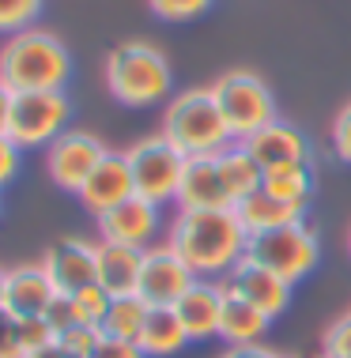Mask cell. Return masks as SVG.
<instances>
[{
  "instance_id": "28",
  "label": "cell",
  "mask_w": 351,
  "mask_h": 358,
  "mask_svg": "<svg viewBox=\"0 0 351 358\" xmlns=\"http://www.w3.org/2000/svg\"><path fill=\"white\" fill-rule=\"evenodd\" d=\"M151 15H159L163 23H189V19L204 15L212 8V0H148Z\"/></svg>"
},
{
  "instance_id": "31",
  "label": "cell",
  "mask_w": 351,
  "mask_h": 358,
  "mask_svg": "<svg viewBox=\"0 0 351 358\" xmlns=\"http://www.w3.org/2000/svg\"><path fill=\"white\" fill-rule=\"evenodd\" d=\"M57 343V332L46 324V317H31V321H19V351L31 355V351H42V347H53Z\"/></svg>"
},
{
  "instance_id": "35",
  "label": "cell",
  "mask_w": 351,
  "mask_h": 358,
  "mask_svg": "<svg viewBox=\"0 0 351 358\" xmlns=\"http://www.w3.org/2000/svg\"><path fill=\"white\" fill-rule=\"evenodd\" d=\"M0 358H23V351H19V321H12L4 309H0Z\"/></svg>"
},
{
  "instance_id": "16",
  "label": "cell",
  "mask_w": 351,
  "mask_h": 358,
  "mask_svg": "<svg viewBox=\"0 0 351 358\" xmlns=\"http://www.w3.org/2000/svg\"><path fill=\"white\" fill-rule=\"evenodd\" d=\"M178 211H200V208H234V196L227 189V178L219 170V151L216 155H193L185 162V178L178 189Z\"/></svg>"
},
{
  "instance_id": "10",
  "label": "cell",
  "mask_w": 351,
  "mask_h": 358,
  "mask_svg": "<svg viewBox=\"0 0 351 358\" xmlns=\"http://www.w3.org/2000/svg\"><path fill=\"white\" fill-rule=\"evenodd\" d=\"M197 283V275L189 272V264L174 253V249L163 241V245L144 249V264H140V287L136 294L144 298L151 309L155 306H178V298Z\"/></svg>"
},
{
  "instance_id": "22",
  "label": "cell",
  "mask_w": 351,
  "mask_h": 358,
  "mask_svg": "<svg viewBox=\"0 0 351 358\" xmlns=\"http://www.w3.org/2000/svg\"><path fill=\"white\" fill-rule=\"evenodd\" d=\"M234 211H238V219H242V227H246L249 238L253 234H268V230H280V227H291V222H302V208L268 196L265 189L246 196Z\"/></svg>"
},
{
  "instance_id": "23",
  "label": "cell",
  "mask_w": 351,
  "mask_h": 358,
  "mask_svg": "<svg viewBox=\"0 0 351 358\" xmlns=\"http://www.w3.org/2000/svg\"><path fill=\"white\" fill-rule=\"evenodd\" d=\"M219 170H223V178H227L234 208L246 196H253V192H261V185H265V170L257 166V159H253L242 143H230V148L219 151Z\"/></svg>"
},
{
  "instance_id": "5",
  "label": "cell",
  "mask_w": 351,
  "mask_h": 358,
  "mask_svg": "<svg viewBox=\"0 0 351 358\" xmlns=\"http://www.w3.org/2000/svg\"><path fill=\"white\" fill-rule=\"evenodd\" d=\"M223 117L234 143H246L253 132H261L265 124L276 121V99H272V87L249 69H230L212 83Z\"/></svg>"
},
{
  "instance_id": "13",
  "label": "cell",
  "mask_w": 351,
  "mask_h": 358,
  "mask_svg": "<svg viewBox=\"0 0 351 358\" xmlns=\"http://www.w3.org/2000/svg\"><path fill=\"white\" fill-rule=\"evenodd\" d=\"M223 287L230 290V294L246 298L253 309H261V313L268 317H280L291 302V283H284L276 272H268V268H261L257 260L242 257L238 264L230 268L227 275H223Z\"/></svg>"
},
{
  "instance_id": "18",
  "label": "cell",
  "mask_w": 351,
  "mask_h": 358,
  "mask_svg": "<svg viewBox=\"0 0 351 358\" xmlns=\"http://www.w3.org/2000/svg\"><path fill=\"white\" fill-rule=\"evenodd\" d=\"M174 313L181 317L189 340H212L219 336V313H223V279H197L185 294L178 298Z\"/></svg>"
},
{
  "instance_id": "15",
  "label": "cell",
  "mask_w": 351,
  "mask_h": 358,
  "mask_svg": "<svg viewBox=\"0 0 351 358\" xmlns=\"http://www.w3.org/2000/svg\"><path fill=\"white\" fill-rule=\"evenodd\" d=\"M80 204L91 211L95 219L106 215L110 208L125 204L129 196H136V185H132V170H129V159L125 151H106V159L91 170V178L83 181V189L76 192Z\"/></svg>"
},
{
  "instance_id": "9",
  "label": "cell",
  "mask_w": 351,
  "mask_h": 358,
  "mask_svg": "<svg viewBox=\"0 0 351 358\" xmlns=\"http://www.w3.org/2000/svg\"><path fill=\"white\" fill-rule=\"evenodd\" d=\"M106 143L87 129H68L61 132L50 148H46V173L53 178L57 189L80 192L83 181L91 178V170L106 159Z\"/></svg>"
},
{
  "instance_id": "33",
  "label": "cell",
  "mask_w": 351,
  "mask_h": 358,
  "mask_svg": "<svg viewBox=\"0 0 351 358\" xmlns=\"http://www.w3.org/2000/svg\"><path fill=\"white\" fill-rule=\"evenodd\" d=\"M46 324H50L57 336L68 332V328H76V309H72V298H68V294H57L53 302H50V309H46Z\"/></svg>"
},
{
  "instance_id": "6",
  "label": "cell",
  "mask_w": 351,
  "mask_h": 358,
  "mask_svg": "<svg viewBox=\"0 0 351 358\" xmlns=\"http://www.w3.org/2000/svg\"><path fill=\"white\" fill-rule=\"evenodd\" d=\"M129 170H132V185H136V196L151 200V204H174L178 200V189H181V178H185V155L174 148V143L155 132V136H144L136 140L129 151Z\"/></svg>"
},
{
  "instance_id": "4",
  "label": "cell",
  "mask_w": 351,
  "mask_h": 358,
  "mask_svg": "<svg viewBox=\"0 0 351 358\" xmlns=\"http://www.w3.org/2000/svg\"><path fill=\"white\" fill-rule=\"evenodd\" d=\"M163 136L178 148L185 159L193 155H216L223 148H230L234 136L227 129L212 87H189V91L174 94L170 106L163 110Z\"/></svg>"
},
{
  "instance_id": "17",
  "label": "cell",
  "mask_w": 351,
  "mask_h": 358,
  "mask_svg": "<svg viewBox=\"0 0 351 358\" xmlns=\"http://www.w3.org/2000/svg\"><path fill=\"white\" fill-rule=\"evenodd\" d=\"M261 170H276V166H295V162H310V143L302 136V129H295L291 121H272L261 132L242 143Z\"/></svg>"
},
{
  "instance_id": "40",
  "label": "cell",
  "mask_w": 351,
  "mask_h": 358,
  "mask_svg": "<svg viewBox=\"0 0 351 358\" xmlns=\"http://www.w3.org/2000/svg\"><path fill=\"white\" fill-rule=\"evenodd\" d=\"M4 275H8V268H0V302H4Z\"/></svg>"
},
{
  "instance_id": "24",
  "label": "cell",
  "mask_w": 351,
  "mask_h": 358,
  "mask_svg": "<svg viewBox=\"0 0 351 358\" xmlns=\"http://www.w3.org/2000/svg\"><path fill=\"white\" fill-rule=\"evenodd\" d=\"M268 196L284 200V204H295V208H306L310 192H314V166L310 162H295V166H276V170H265V185Z\"/></svg>"
},
{
  "instance_id": "7",
  "label": "cell",
  "mask_w": 351,
  "mask_h": 358,
  "mask_svg": "<svg viewBox=\"0 0 351 358\" xmlns=\"http://www.w3.org/2000/svg\"><path fill=\"white\" fill-rule=\"evenodd\" d=\"M317 253H321L317 234H314V227H306V219L291 222V227H280V230H268V234H253L246 245L249 260H257L261 268L276 272L291 287L314 272Z\"/></svg>"
},
{
  "instance_id": "25",
  "label": "cell",
  "mask_w": 351,
  "mask_h": 358,
  "mask_svg": "<svg viewBox=\"0 0 351 358\" xmlns=\"http://www.w3.org/2000/svg\"><path fill=\"white\" fill-rule=\"evenodd\" d=\"M151 306L144 302L140 294H125V298H113L110 309H106V321H102V336L110 340H129L136 343L144 332V321H148Z\"/></svg>"
},
{
  "instance_id": "36",
  "label": "cell",
  "mask_w": 351,
  "mask_h": 358,
  "mask_svg": "<svg viewBox=\"0 0 351 358\" xmlns=\"http://www.w3.org/2000/svg\"><path fill=\"white\" fill-rule=\"evenodd\" d=\"M19 155H23V151H19L15 143L8 140L4 132H0V189H4L8 181L19 173Z\"/></svg>"
},
{
  "instance_id": "3",
  "label": "cell",
  "mask_w": 351,
  "mask_h": 358,
  "mask_svg": "<svg viewBox=\"0 0 351 358\" xmlns=\"http://www.w3.org/2000/svg\"><path fill=\"white\" fill-rule=\"evenodd\" d=\"M170 61L159 45L129 38L106 53V87L121 106L129 110H148L170 94Z\"/></svg>"
},
{
  "instance_id": "11",
  "label": "cell",
  "mask_w": 351,
  "mask_h": 358,
  "mask_svg": "<svg viewBox=\"0 0 351 358\" xmlns=\"http://www.w3.org/2000/svg\"><path fill=\"white\" fill-rule=\"evenodd\" d=\"M42 268L50 272L53 287L61 294H76V290L91 287L99 275V241L87 238H61L46 249Z\"/></svg>"
},
{
  "instance_id": "34",
  "label": "cell",
  "mask_w": 351,
  "mask_h": 358,
  "mask_svg": "<svg viewBox=\"0 0 351 358\" xmlns=\"http://www.w3.org/2000/svg\"><path fill=\"white\" fill-rule=\"evenodd\" d=\"M91 358H148V355H144L136 343H129V340H110V336H102Z\"/></svg>"
},
{
  "instance_id": "27",
  "label": "cell",
  "mask_w": 351,
  "mask_h": 358,
  "mask_svg": "<svg viewBox=\"0 0 351 358\" xmlns=\"http://www.w3.org/2000/svg\"><path fill=\"white\" fill-rule=\"evenodd\" d=\"M46 0H0V34H19L38 23Z\"/></svg>"
},
{
  "instance_id": "20",
  "label": "cell",
  "mask_w": 351,
  "mask_h": 358,
  "mask_svg": "<svg viewBox=\"0 0 351 358\" xmlns=\"http://www.w3.org/2000/svg\"><path fill=\"white\" fill-rule=\"evenodd\" d=\"M268 332V317L261 309H253L246 298L230 294L223 287V313H219V340H227V347H246L261 343V336Z\"/></svg>"
},
{
  "instance_id": "42",
  "label": "cell",
  "mask_w": 351,
  "mask_h": 358,
  "mask_svg": "<svg viewBox=\"0 0 351 358\" xmlns=\"http://www.w3.org/2000/svg\"><path fill=\"white\" fill-rule=\"evenodd\" d=\"M280 358H287V355H280Z\"/></svg>"
},
{
  "instance_id": "29",
  "label": "cell",
  "mask_w": 351,
  "mask_h": 358,
  "mask_svg": "<svg viewBox=\"0 0 351 358\" xmlns=\"http://www.w3.org/2000/svg\"><path fill=\"white\" fill-rule=\"evenodd\" d=\"M99 340H102L99 328H83V324H76V328H68V332L57 336V347H61V355H64V358H91V355H95V347H99Z\"/></svg>"
},
{
  "instance_id": "32",
  "label": "cell",
  "mask_w": 351,
  "mask_h": 358,
  "mask_svg": "<svg viewBox=\"0 0 351 358\" xmlns=\"http://www.w3.org/2000/svg\"><path fill=\"white\" fill-rule=\"evenodd\" d=\"M333 148L340 155V162H347V166H351V102L340 106V113L333 121Z\"/></svg>"
},
{
  "instance_id": "38",
  "label": "cell",
  "mask_w": 351,
  "mask_h": 358,
  "mask_svg": "<svg viewBox=\"0 0 351 358\" xmlns=\"http://www.w3.org/2000/svg\"><path fill=\"white\" fill-rule=\"evenodd\" d=\"M12 99H15V91L0 83V132H8V117H12Z\"/></svg>"
},
{
  "instance_id": "41",
  "label": "cell",
  "mask_w": 351,
  "mask_h": 358,
  "mask_svg": "<svg viewBox=\"0 0 351 358\" xmlns=\"http://www.w3.org/2000/svg\"><path fill=\"white\" fill-rule=\"evenodd\" d=\"M347 253H351V230H347Z\"/></svg>"
},
{
  "instance_id": "2",
  "label": "cell",
  "mask_w": 351,
  "mask_h": 358,
  "mask_svg": "<svg viewBox=\"0 0 351 358\" xmlns=\"http://www.w3.org/2000/svg\"><path fill=\"white\" fill-rule=\"evenodd\" d=\"M72 76V57L68 45L53 31L27 27L19 34H8L0 45V83L23 91H64Z\"/></svg>"
},
{
  "instance_id": "1",
  "label": "cell",
  "mask_w": 351,
  "mask_h": 358,
  "mask_svg": "<svg viewBox=\"0 0 351 358\" xmlns=\"http://www.w3.org/2000/svg\"><path fill=\"white\" fill-rule=\"evenodd\" d=\"M167 245L189 264V272L197 279H223L246 257L249 234L234 208H200L174 215Z\"/></svg>"
},
{
  "instance_id": "19",
  "label": "cell",
  "mask_w": 351,
  "mask_h": 358,
  "mask_svg": "<svg viewBox=\"0 0 351 358\" xmlns=\"http://www.w3.org/2000/svg\"><path fill=\"white\" fill-rule=\"evenodd\" d=\"M140 264H144V249L99 241V275H95V283L110 298L136 294V287H140Z\"/></svg>"
},
{
  "instance_id": "21",
  "label": "cell",
  "mask_w": 351,
  "mask_h": 358,
  "mask_svg": "<svg viewBox=\"0 0 351 358\" xmlns=\"http://www.w3.org/2000/svg\"><path fill=\"white\" fill-rule=\"evenodd\" d=\"M189 340V332H185L181 317L174 313V306H155L148 313V321H144V332L140 340H136V347H140L148 358H170L178 355Z\"/></svg>"
},
{
  "instance_id": "12",
  "label": "cell",
  "mask_w": 351,
  "mask_h": 358,
  "mask_svg": "<svg viewBox=\"0 0 351 358\" xmlns=\"http://www.w3.org/2000/svg\"><path fill=\"white\" fill-rule=\"evenodd\" d=\"M57 294L61 290L53 287V279L42 268V260L38 264H15L4 275V302H0V309L12 321H31V317H46V309H50V302Z\"/></svg>"
},
{
  "instance_id": "37",
  "label": "cell",
  "mask_w": 351,
  "mask_h": 358,
  "mask_svg": "<svg viewBox=\"0 0 351 358\" xmlns=\"http://www.w3.org/2000/svg\"><path fill=\"white\" fill-rule=\"evenodd\" d=\"M219 358H280V355L265 343H246V347H227Z\"/></svg>"
},
{
  "instance_id": "39",
  "label": "cell",
  "mask_w": 351,
  "mask_h": 358,
  "mask_svg": "<svg viewBox=\"0 0 351 358\" xmlns=\"http://www.w3.org/2000/svg\"><path fill=\"white\" fill-rule=\"evenodd\" d=\"M23 358H64V355H61V347L53 343V347H42V351H31V355H23Z\"/></svg>"
},
{
  "instance_id": "26",
  "label": "cell",
  "mask_w": 351,
  "mask_h": 358,
  "mask_svg": "<svg viewBox=\"0 0 351 358\" xmlns=\"http://www.w3.org/2000/svg\"><path fill=\"white\" fill-rule=\"evenodd\" d=\"M68 298H72V309H76V324H83V328H99V332H102L106 309H110L113 298L106 294V290H102L99 283L83 287V290H76V294H68Z\"/></svg>"
},
{
  "instance_id": "14",
  "label": "cell",
  "mask_w": 351,
  "mask_h": 358,
  "mask_svg": "<svg viewBox=\"0 0 351 358\" xmlns=\"http://www.w3.org/2000/svg\"><path fill=\"white\" fill-rule=\"evenodd\" d=\"M155 234H159V204H151L144 196H129L125 204H117L106 215H99V241L151 249Z\"/></svg>"
},
{
  "instance_id": "30",
  "label": "cell",
  "mask_w": 351,
  "mask_h": 358,
  "mask_svg": "<svg viewBox=\"0 0 351 358\" xmlns=\"http://www.w3.org/2000/svg\"><path fill=\"white\" fill-rule=\"evenodd\" d=\"M321 358H351V309L340 313L321 336Z\"/></svg>"
},
{
  "instance_id": "8",
  "label": "cell",
  "mask_w": 351,
  "mask_h": 358,
  "mask_svg": "<svg viewBox=\"0 0 351 358\" xmlns=\"http://www.w3.org/2000/svg\"><path fill=\"white\" fill-rule=\"evenodd\" d=\"M68 117H72V102L64 91H23L12 99V117H8L4 136L19 151L50 148L61 132H68Z\"/></svg>"
}]
</instances>
